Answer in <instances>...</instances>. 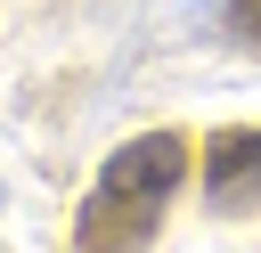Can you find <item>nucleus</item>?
Here are the masks:
<instances>
[{
    "instance_id": "3",
    "label": "nucleus",
    "mask_w": 261,
    "mask_h": 253,
    "mask_svg": "<svg viewBox=\"0 0 261 253\" xmlns=\"http://www.w3.org/2000/svg\"><path fill=\"white\" fill-rule=\"evenodd\" d=\"M196 8H204L220 33H237V41H253V49H261V0H196Z\"/></svg>"
},
{
    "instance_id": "1",
    "label": "nucleus",
    "mask_w": 261,
    "mask_h": 253,
    "mask_svg": "<svg viewBox=\"0 0 261 253\" xmlns=\"http://www.w3.org/2000/svg\"><path fill=\"white\" fill-rule=\"evenodd\" d=\"M179 188H188V139L179 131H147L130 147H114L98 163L82 212H73V253H139L163 229Z\"/></svg>"
},
{
    "instance_id": "2",
    "label": "nucleus",
    "mask_w": 261,
    "mask_h": 253,
    "mask_svg": "<svg viewBox=\"0 0 261 253\" xmlns=\"http://www.w3.org/2000/svg\"><path fill=\"white\" fill-rule=\"evenodd\" d=\"M204 196L220 212L261 204V131H212L204 139Z\"/></svg>"
}]
</instances>
